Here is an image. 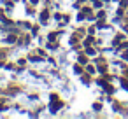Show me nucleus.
<instances>
[{"mask_svg":"<svg viewBox=\"0 0 128 119\" xmlns=\"http://www.w3.org/2000/svg\"><path fill=\"white\" fill-rule=\"evenodd\" d=\"M30 2H32V4H37V0H30Z\"/></svg>","mask_w":128,"mask_h":119,"instance_id":"obj_3","label":"nucleus"},{"mask_svg":"<svg viewBox=\"0 0 128 119\" xmlns=\"http://www.w3.org/2000/svg\"><path fill=\"white\" fill-rule=\"evenodd\" d=\"M79 61H81V63H86V61H88V60H86V58H84V56H79Z\"/></svg>","mask_w":128,"mask_h":119,"instance_id":"obj_2","label":"nucleus"},{"mask_svg":"<svg viewBox=\"0 0 128 119\" xmlns=\"http://www.w3.org/2000/svg\"><path fill=\"white\" fill-rule=\"evenodd\" d=\"M126 75H128V68H126Z\"/></svg>","mask_w":128,"mask_h":119,"instance_id":"obj_4","label":"nucleus"},{"mask_svg":"<svg viewBox=\"0 0 128 119\" xmlns=\"http://www.w3.org/2000/svg\"><path fill=\"white\" fill-rule=\"evenodd\" d=\"M62 107V103L58 102V98H56V95H53V105H51V109H53V112L56 110V109H60Z\"/></svg>","mask_w":128,"mask_h":119,"instance_id":"obj_1","label":"nucleus"}]
</instances>
